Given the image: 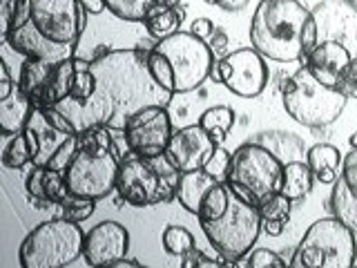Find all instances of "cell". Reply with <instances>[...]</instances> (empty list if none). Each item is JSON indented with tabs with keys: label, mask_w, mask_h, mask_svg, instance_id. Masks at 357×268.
I'll use <instances>...</instances> for the list:
<instances>
[{
	"label": "cell",
	"mask_w": 357,
	"mask_h": 268,
	"mask_svg": "<svg viewBox=\"0 0 357 268\" xmlns=\"http://www.w3.org/2000/svg\"><path fill=\"white\" fill-rule=\"evenodd\" d=\"M150 50H112L96 56L92 72L96 87L85 103L65 98L56 110L72 123L76 132L107 128L123 132L130 117L145 105H167L172 92L154 81L148 67Z\"/></svg>",
	"instance_id": "6da1fadb"
},
{
	"label": "cell",
	"mask_w": 357,
	"mask_h": 268,
	"mask_svg": "<svg viewBox=\"0 0 357 268\" xmlns=\"http://www.w3.org/2000/svg\"><path fill=\"white\" fill-rule=\"evenodd\" d=\"M248 34L252 47L275 63H304L319 43L312 11L301 0H261Z\"/></svg>",
	"instance_id": "7a4b0ae2"
},
{
	"label": "cell",
	"mask_w": 357,
	"mask_h": 268,
	"mask_svg": "<svg viewBox=\"0 0 357 268\" xmlns=\"http://www.w3.org/2000/svg\"><path fill=\"white\" fill-rule=\"evenodd\" d=\"M148 67L163 89L172 94H188L208 81L215 67V54L192 31H176L156 40L148 54Z\"/></svg>",
	"instance_id": "3957f363"
},
{
	"label": "cell",
	"mask_w": 357,
	"mask_h": 268,
	"mask_svg": "<svg viewBox=\"0 0 357 268\" xmlns=\"http://www.w3.org/2000/svg\"><path fill=\"white\" fill-rule=\"evenodd\" d=\"M107 128H89L78 132L81 145L70 165L65 168V181L70 193L85 199H105L116 190L119 163L116 148Z\"/></svg>",
	"instance_id": "277c9868"
},
{
	"label": "cell",
	"mask_w": 357,
	"mask_h": 268,
	"mask_svg": "<svg viewBox=\"0 0 357 268\" xmlns=\"http://www.w3.org/2000/svg\"><path fill=\"white\" fill-rule=\"evenodd\" d=\"M181 170L167 159V154L141 156L130 152L119 163L116 193L128 206L145 208L161 206L176 199Z\"/></svg>",
	"instance_id": "5b68a950"
},
{
	"label": "cell",
	"mask_w": 357,
	"mask_h": 268,
	"mask_svg": "<svg viewBox=\"0 0 357 268\" xmlns=\"http://www.w3.org/2000/svg\"><path fill=\"white\" fill-rule=\"evenodd\" d=\"M349 103L337 87L321 83L304 63L295 74L288 76L282 87V105L286 114L306 128H328L342 117Z\"/></svg>",
	"instance_id": "8992f818"
},
{
	"label": "cell",
	"mask_w": 357,
	"mask_h": 268,
	"mask_svg": "<svg viewBox=\"0 0 357 268\" xmlns=\"http://www.w3.org/2000/svg\"><path fill=\"white\" fill-rule=\"evenodd\" d=\"M85 25L81 0H16L9 29H29L52 43L78 45Z\"/></svg>",
	"instance_id": "52a82bcc"
},
{
	"label": "cell",
	"mask_w": 357,
	"mask_h": 268,
	"mask_svg": "<svg viewBox=\"0 0 357 268\" xmlns=\"http://www.w3.org/2000/svg\"><path fill=\"white\" fill-rule=\"evenodd\" d=\"M85 232L76 221L56 217L38 223L20 244L22 268H65L83 257Z\"/></svg>",
	"instance_id": "ba28073f"
},
{
	"label": "cell",
	"mask_w": 357,
	"mask_h": 268,
	"mask_svg": "<svg viewBox=\"0 0 357 268\" xmlns=\"http://www.w3.org/2000/svg\"><path fill=\"white\" fill-rule=\"evenodd\" d=\"M357 260L355 232L337 217L310 223L297 244L290 266L295 268H351Z\"/></svg>",
	"instance_id": "9c48e42d"
},
{
	"label": "cell",
	"mask_w": 357,
	"mask_h": 268,
	"mask_svg": "<svg viewBox=\"0 0 357 268\" xmlns=\"http://www.w3.org/2000/svg\"><path fill=\"white\" fill-rule=\"evenodd\" d=\"M201 230L221 260H226L228 266H237V262L250 253L264 228L259 208L243 201L230 190L228 210L215 221L201 223Z\"/></svg>",
	"instance_id": "30bf717a"
},
{
	"label": "cell",
	"mask_w": 357,
	"mask_h": 268,
	"mask_svg": "<svg viewBox=\"0 0 357 268\" xmlns=\"http://www.w3.org/2000/svg\"><path fill=\"white\" fill-rule=\"evenodd\" d=\"M284 161L275 152H271L266 145L248 139L232 152L228 184L241 186L255 197L257 206L268 195L282 193V179H284Z\"/></svg>",
	"instance_id": "8fae6325"
},
{
	"label": "cell",
	"mask_w": 357,
	"mask_h": 268,
	"mask_svg": "<svg viewBox=\"0 0 357 268\" xmlns=\"http://www.w3.org/2000/svg\"><path fill=\"white\" fill-rule=\"evenodd\" d=\"M76 74V56L59 63L31 59L20 63L18 87L22 89L33 107H56L61 100L70 98Z\"/></svg>",
	"instance_id": "7c38bea8"
},
{
	"label": "cell",
	"mask_w": 357,
	"mask_h": 268,
	"mask_svg": "<svg viewBox=\"0 0 357 268\" xmlns=\"http://www.w3.org/2000/svg\"><path fill=\"white\" fill-rule=\"evenodd\" d=\"M210 76L226 85L234 96L257 98L268 85V65L264 56L250 45L219 59Z\"/></svg>",
	"instance_id": "4fadbf2b"
},
{
	"label": "cell",
	"mask_w": 357,
	"mask_h": 268,
	"mask_svg": "<svg viewBox=\"0 0 357 268\" xmlns=\"http://www.w3.org/2000/svg\"><path fill=\"white\" fill-rule=\"evenodd\" d=\"M128 150L141 156L165 154L172 139V119L167 105H145L130 117L126 130L121 132Z\"/></svg>",
	"instance_id": "5bb4252c"
},
{
	"label": "cell",
	"mask_w": 357,
	"mask_h": 268,
	"mask_svg": "<svg viewBox=\"0 0 357 268\" xmlns=\"http://www.w3.org/2000/svg\"><path fill=\"white\" fill-rule=\"evenodd\" d=\"M22 134L31 150V165H47L76 130L56 107H33Z\"/></svg>",
	"instance_id": "9a60e30c"
},
{
	"label": "cell",
	"mask_w": 357,
	"mask_h": 268,
	"mask_svg": "<svg viewBox=\"0 0 357 268\" xmlns=\"http://www.w3.org/2000/svg\"><path fill=\"white\" fill-rule=\"evenodd\" d=\"M310 11L317 27V40L340 43L357 59V7L349 0H321Z\"/></svg>",
	"instance_id": "2e32d148"
},
{
	"label": "cell",
	"mask_w": 357,
	"mask_h": 268,
	"mask_svg": "<svg viewBox=\"0 0 357 268\" xmlns=\"http://www.w3.org/2000/svg\"><path fill=\"white\" fill-rule=\"evenodd\" d=\"M130 251V232L119 221H100L85 232L83 260L87 266H112Z\"/></svg>",
	"instance_id": "e0dca14e"
},
{
	"label": "cell",
	"mask_w": 357,
	"mask_h": 268,
	"mask_svg": "<svg viewBox=\"0 0 357 268\" xmlns=\"http://www.w3.org/2000/svg\"><path fill=\"white\" fill-rule=\"evenodd\" d=\"M215 150H217V141L197 121L195 126L174 130L165 154L181 172H190V170H204V165L208 163Z\"/></svg>",
	"instance_id": "ac0fdd59"
},
{
	"label": "cell",
	"mask_w": 357,
	"mask_h": 268,
	"mask_svg": "<svg viewBox=\"0 0 357 268\" xmlns=\"http://www.w3.org/2000/svg\"><path fill=\"white\" fill-rule=\"evenodd\" d=\"M353 59L355 56L351 54L349 47H344V45L335 40H321L315 45V50L306 56L304 63L310 67V72L315 74L321 83L337 87L342 74L346 72V67L351 65Z\"/></svg>",
	"instance_id": "d6986e66"
},
{
	"label": "cell",
	"mask_w": 357,
	"mask_h": 268,
	"mask_svg": "<svg viewBox=\"0 0 357 268\" xmlns=\"http://www.w3.org/2000/svg\"><path fill=\"white\" fill-rule=\"evenodd\" d=\"M27 195L31 201H36L38 208L45 206H61L63 201L70 197V188H67L65 174L54 170L47 165H31V172L27 174Z\"/></svg>",
	"instance_id": "ffe728a7"
},
{
	"label": "cell",
	"mask_w": 357,
	"mask_h": 268,
	"mask_svg": "<svg viewBox=\"0 0 357 268\" xmlns=\"http://www.w3.org/2000/svg\"><path fill=\"white\" fill-rule=\"evenodd\" d=\"M31 110V100L22 94L16 81L9 94L0 96V132H3V137H14V134H20L25 130Z\"/></svg>",
	"instance_id": "44dd1931"
},
{
	"label": "cell",
	"mask_w": 357,
	"mask_h": 268,
	"mask_svg": "<svg viewBox=\"0 0 357 268\" xmlns=\"http://www.w3.org/2000/svg\"><path fill=\"white\" fill-rule=\"evenodd\" d=\"M344 156L342 152L331 143H317L306 152V163L310 165L315 181L324 186H333L340 179Z\"/></svg>",
	"instance_id": "7402d4cb"
},
{
	"label": "cell",
	"mask_w": 357,
	"mask_h": 268,
	"mask_svg": "<svg viewBox=\"0 0 357 268\" xmlns=\"http://www.w3.org/2000/svg\"><path fill=\"white\" fill-rule=\"evenodd\" d=\"M219 184L215 177L208 174L206 170H190V172H181V179H178V188H176V199L190 215L197 217V212L201 208V201L208 195V190Z\"/></svg>",
	"instance_id": "603a6c76"
},
{
	"label": "cell",
	"mask_w": 357,
	"mask_h": 268,
	"mask_svg": "<svg viewBox=\"0 0 357 268\" xmlns=\"http://www.w3.org/2000/svg\"><path fill=\"white\" fill-rule=\"evenodd\" d=\"M252 141L266 145L268 150L275 152L284 163L290 161H306V145L304 139L297 137L293 132H282V130H271V132H259L255 134Z\"/></svg>",
	"instance_id": "cb8c5ba5"
},
{
	"label": "cell",
	"mask_w": 357,
	"mask_h": 268,
	"mask_svg": "<svg viewBox=\"0 0 357 268\" xmlns=\"http://www.w3.org/2000/svg\"><path fill=\"white\" fill-rule=\"evenodd\" d=\"M185 20V9L181 5H159L154 7L143 20V27L154 40H161L181 31V25Z\"/></svg>",
	"instance_id": "d4e9b609"
},
{
	"label": "cell",
	"mask_w": 357,
	"mask_h": 268,
	"mask_svg": "<svg viewBox=\"0 0 357 268\" xmlns=\"http://www.w3.org/2000/svg\"><path fill=\"white\" fill-rule=\"evenodd\" d=\"M315 184L310 165L306 161H290L284 165V179H282V195H286L290 201L306 199Z\"/></svg>",
	"instance_id": "484cf974"
},
{
	"label": "cell",
	"mask_w": 357,
	"mask_h": 268,
	"mask_svg": "<svg viewBox=\"0 0 357 268\" xmlns=\"http://www.w3.org/2000/svg\"><path fill=\"white\" fill-rule=\"evenodd\" d=\"M181 0H105L107 11L126 22H143L159 5H178Z\"/></svg>",
	"instance_id": "4316f807"
},
{
	"label": "cell",
	"mask_w": 357,
	"mask_h": 268,
	"mask_svg": "<svg viewBox=\"0 0 357 268\" xmlns=\"http://www.w3.org/2000/svg\"><path fill=\"white\" fill-rule=\"evenodd\" d=\"M328 208L335 217H337L340 221H344L346 226L357 234V199L349 193V190H346L342 179H337V181L333 184Z\"/></svg>",
	"instance_id": "83f0119b"
},
{
	"label": "cell",
	"mask_w": 357,
	"mask_h": 268,
	"mask_svg": "<svg viewBox=\"0 0 357 268\" xmlns=\"http://www.w3.org/2000/svg\"><path fill=\"white\" fill-rule=\"evenodd\" d=\"M199 126L217 141V145H221L223 141H226L232 126H234V112L228 105H215V107L206 110L204 114L199 117Z\"/></svg>",
	"instance_id": "f1b7e54d"
},
{
	"label": "cell",
	"mask_w": 357,
	"mask_h": 268,
	"mask_svg": "<svg viewBox=\"0 0 357 268\" xmlns=\"http://www.w3.org/2000/svg\"><path fill=\"white\" fill-rule=\"evenodd\" d=\"M228 204H230V186L226 181L215 184L208 190L204 201H201V208L197 212L199 223H208V221L219 219L223 212L228 210Z\"/></svg>",
	"instance_id": "f546056e"
},
{
	"label": "cell",
	"mask_w": 357,
	"mask_h": 268,
	"mask_svg": "<svg viewBox=\"0 0 357 268\" xmlns=\"http://www.w3.org/2000/svg\"><path fill=\"white\" fill-rule=\"evenodd\" d=\"M161 244H163L165 253L172 257H185L190 251L197 248L192 232L183 226H174V223L172 226H165V230L161 234Z\"/></svg>",
	"instance_id": "4dcf8cb0"
},
{
	"label": "cell",
	"mask_w": 357,
	"mask_h": 268,
	"mask_svg": "<svg viewBox=\"0 0 357 268\" xmlns=\"http://www.w3.org/2000/svg\"><path fill=\"white\" fill-rule=\"evenodd\" d=\"M257 208H259L261 221H282V223H288L290 221V208H293V201H290L282 193H275V195L264 197Z\"/></svg>",
	"instance_id": "1f68e13d"
},
{
	"label": "cell",
	"mask_w": 357,
	"mask_h": 268,
	"mask_svg": "<svg viewBox=\"0 0 357 268\" xmlns=\"http://www.w3.org/2000/svg\"><path fill=\"white\" fill-rule=\"evenodd\" d=\"M27 163H31V150H29V143L25 134H14L9 137V143L3 152V165L11 168V170H20L25 168Z\"/></svg>",
	"instance_id": "d6a6232c"
},
{
	"label": "cell",
	"mask_w": 357,
	"mask_h": 268,
	"mask_svg": "<svg viewBox=\"0 0 357 268\" xmlns=\"http://www.w3.org/2000/svg\"><path fill=\"white\" fill-rule=\"evenodd\" d=\"M59 208H61V217L70 219V221H76V223H81V221H85V219L92 217V212H94V208H96V199H85V197L70 195Z\"/></svg>",
	"instance_id": "836d02e7"
},
{
	"label": "cell",
	"mask_w": 357,
	"mask_h": 268,
	"mask_svg": "<svg viewBox=\"0 0 357 268\" xmlns=\"http://www.w3.org/2000/svg\"><path fill=\"white\" fill-rule=\"evenodd\" d=\"M237 266H250V268H286V266H290V262L282 260V255H277L275 251L257 248V251L248 253V260H245V262H237Z\"/></svg>",
	"instance_id": "e575fe53"
},
{
	"label": "cell",
	"mask_w": 357,
	"mask_h": 268,
	"mask_svg": "<svg viewBox=\"0 0 357 268\" xmlns=\"http://www.w3.org/2000/svg\"><path fill=\"white\" fill-rule=\"evenodd\" d=\"M230 161H232V152H228L226 148L217 145V150L212 152V156L208 159V163L204 165V170L208 174H212L217 181H226L228 172H230Z\"/></svg>",
	"instance_id": "d590c367"
},
{
	"label": "cell",
	"mask_w": 357,
	"mask_h": 268,
	"mask_svg": "<svg viewBox=\"0 0 357 268\" xmlns=\"http://www.w3.org/2000/svg\"><path fill=\"white\" fill-rule=\"evenodd\" d=\"M340 179L344 181L346 190L357 199V148H351V152L344 156Z\"/></svg>",
	"instance_id": "8d00e7d4"
},
{
	"label": "cell",
	"mask_w": 357,
	"mask_h": 268,
	"mask_svg": "<svg viewBox=\"0 0 357 268\" xmlns=\"http://www.w3.org/2000/svg\"><path fill=\"white\" fill-rule=\"evenodd\" d=\"M181 266L183 268H219V266H228L226 260H212L206 253H201L199 248H192L185 257H181Z\"/></svg>",
	"instance_id": "74e56055"
},
{
	"label": "cell",
	"mask_w": 357,
	"mask_h": 268,
	"mask_svg": "<svg viewBox=\"0 0 357 268\" xmlns=\"http://www.w3.org/2000/svg\"><path fill=\"white\" fill-rule=\"evenodd\" d=\"M337 89L346 98H357V59H353L351 65L346 67V72L337 83Z\"/></svg>",
	"instance_id": "f35d334b"
},
{
	"label": "cell",
	"mask_w": 357,
	"mask_h": 268,
	"mask_svg": "<svg viewBox=\"0 0 357 268\" xmlns=\"http://www.w3.org/2000/svg\"><path fill=\"white\" fill-rule=\"evenodd\" d=\"M206 43H208V47L212 50V54H215V56H221V59H223L226 54H230L228 52V45H230L228 43V34L223 29H215V34H212Z\"/></svg>",
	"instance_id": "ab89813d"
},
{
	"label": "cell",
	"mask_w": 357,
	"mask_h": 268,
	"mask_svg": "<svg viewBox=\"0 0 357 268\" xmlns=\"http://www.w3.org/2000/svg\"><path fill=\"white\" fill-rule=\"evenodd\" d=\"M215 22H212L210 18H195L192 20V27H190V31L195 34V36H199L201 40H208L212 34H215Z\"/></svg>",
	"instance_id": "60d3db41"
},
{
	"label": "cell",
	"mask_w": 357,
	"mask_h": 268,
	"mask_svg": "<svg viewBox=\"0 0 357 268\" xmlns=\"http://www.w3.org/2000/svg\"><path fill=\"white\" fill-rule=\"evenodd\" d=\"M215 5L223 11H241L250 5V0H215Z\"/></svg>",
	"instance_id": "b9f144b4"
},
{
	"label": "cell",
	"mask_w": 357,
	"mask_h": 268,
	"mask_svg": "<svg viewBox=\"0 0 357 268\" xmlns=\"http://www.w3.org/2000/svg\"><path fill=\"white\" fill-rule=\"evenodd\" d=\"M83 9L87 11V14H100V11H105L107 5L105 0H81Z\"/></svg>",
	"instance_id": "7bdbcfd3"
},
{
	"label": "cell",
	"mask_w": 357,
	"mask_h": 268,
	"mask_svg": "<svg viewBox=\"0 0 357 268\" xmlns=\"http://www.w3.org/2000/svg\"><path fill=\"white\" fill-rule=\"evenodd\" d=\"M261 228H264V232L271 234V237H279V234L284 232L286 223H282V221H261Z\"/></svg>",
	"instance_id": "ee69618b"
},
{
	"label": "cell",
	"mask_w": 357,
	"mask_h": 268,
	"mask_svg": "<svg viewBox=\"0 0 357 268\" xmlns=\"http://www.w3.org/2000/svg\"><path fill=\"white\" fill-rule=\"evenodd\" d=\"M141 266H143L141 262H137V260H126V257L112 264V268H141Z\"/></svg>",
	"instance_id": "f6af8a7d"
},
{
	"label": "cell",
	"mask_w": 357,
	"mask_h": 268,
	"mask_svg": "<svg viewBox=\"0 0 357 268\" xmlns=\"http://www.w3.org/2000/svg\"><path fill=\"white\" fill-rule=\"evenodd\" d=\"M349 143H351V148H357V132H355L353 137L349 139Z\"/></svg>",
	"instance_id": "bcb514c9"
},
{
	"label": "cell",
	"mask_w": 357,
	"mask_h": 268,
	"mask_svg": "<svg viewBox=\"0 0 357 268\" xmlns=\"http://www.w3.org/2000/svg\"><path fill=\"white\" fill-rule=\"evenodd\" d=\"M349 3H351L353 7H357V0H349Z\"/></svg>",
	"instance_id": "7dc6e473"
}]
</instances>
